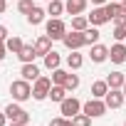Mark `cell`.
I'll return each mask as SVG.
<instances>
[{
	"instance_id": "6da1fadb",
	"label": "cell",
	"mask_w": 126,
	"mask_h": 126,
	"mask_svg": "<svg viewBox=\"0 0 126 126\" xmlns=\"http://www.w3.org/2000/svg\"><path fill=\"white\" fill-rule=\"evenodd\" d=\"M5 116L10 124H17V126H27L30 124V114L20 106V104H8L5 106Z\"/></svg>"
},
{
	"instance_id": "7a4b0ae2",
	"label": "cell",
	"mask_w": 126,
	"mask_h": 126,
	"mask_svg": "<svg viewBox=\"0 0 126 126\" xmlns=\"http://www.w3.org/2000/svg\"><path fill=\"white\" fill-rule=\"evenodd\" d=\"M10 94H13L15 101H27L32 96V87H30L27 79H17V82L10 84Z\"/></svg>"
},
{
	"instance_id": "3957f363",
	"label": "cell",
	"mask_w": 126,
	"mask_h": 126,
	"mask_svg": "<svg viewBox=\"0 0 126 126\" xmlns=\"http://www.w3.org/2000/svg\"><path fill=\"white\" fill-rule=\"evenodd\" d=\"M49 89H52V79H49V77L35 79V84H32V99H37V101L47 99V96H49Z\"/></svg>"
},
{
	"instance_id": "277c9868",
	"label": "cell",
	"mask_w": 126,
	"mask_h": 126,
	"mask_svg": "<svg viewBox=\"0 0 126 126\" xmlns=\"http://www.w3.org/2000/svg\"><path fill=\"white\" fill-rule=\"evenodd\" d=\"M106 109H109V106H106V101L94 99V96H92L87 104H82V111H84V114H89L92 119H94V116H104V114H106Z\"/></svg>"
},
{
	"instance_id": "5b68a950",
	"label": "cell",
	"mask_w": 126,
	"mask_h": 126,
	"mask_svg": "<svg viewBox=\"0 0 126 126\" xmlns=\"http://www.w3.org/2000/svg\"><path fill=\"white\" fill-rule=\"evenodd\" d=\"M59 109H62V116H67V119H74V116L82 111V101H79V99H74V96H67L64 101L59 104Z\"/></svg>"
},
{
	"instance_id": "8992f818",
	"label": "cell",
	"mask_w": 126,
	"mask_h": 126,
	"mask_svg": "<svg viewBox=\"0 0 126 126\" xmlns=\"http://www.w3.org/2000/svg\"><path fill=\"white\" fill-rule=\"evenodd\" d=\"M47 35L52 37V40H62L67 35V27H64V22H62L59 17H52L49 22H47Z\"/></svg>"
},
{
	"instance_id": "52a82bcc",
	"label": "cell",
	"mask_w": 126,
	"mask_h": 126,
	"mask_svg": "<svg viewBox=\"0 0 126 126\" xmlns=\"http://www.w3.org/2000/svg\"><path fill=\"white\" fill-rule=\"evenodd\" d=\"M62 42H64L67 49H79V47H84V32L72 30V32H67L64 37H62Z\"/></svg>"
},
{
	"instance_id": "ba28073f",
	"label": "cell",
	"mask_w": 126,
	"mask_h": 126,
	"mask_svg": "<svg viewBox=\"0 0 126 126\" xmlns=\"http://www.w3.org/2000/svg\"><path fill=\"white\" fill-rule=\"evenodd\" d=\"M104 101H106V106H109V109H119V106L126 101L124 89H109V92H106V96H104Z\"/></svg>"
},
{
	"instance_id": "9c48e42d",
	"label": "cell",
	"mask_w": 126,
	"mask_h": 126,
	"mask_svg": "<svg viewBox=\"0 0 126 126\" xmlns=\"http://www.w3.org/2000/svg\"><path fill=\"white\" fill-rule=\"evenodd\" d=\"M109 59L114 62V64H124V62H126V45L124 42H116L109 49Z\"/></svg>"
},
{
	"instance_id": "30bf717a",
	"label": "cell",
	"mask_w": 126,
	"mask_h": 126,
	"mask_svg": "<svg viewBox=\"0 0 126 126\" xmlns=\"http://www.w3.org/2000/svg\"><path fill=\"white\" fill-rule=\"evenodd\" d=\"M89 57H92V62H96V64H101V62H106L109 59V47H104V45H92V52H89Z\"/></svg>"
},
{
	"instance_id": "8fae6325",
	"label": "cell",
	"mask_w": 126,
	"mask_h": 126,
	"mask_svg": "<svg viewBox=\"0 0 126 126\" xmlns=\"http://www.w3.org/2000/svg\"><path fill=\"white\" fill-rule=\"evenodd\" d=\"M35 52H37V57H45L47 52H52V37H49V35L37 37V40H35Z\"/></svg>"
},
{
	"instance_id": "7c38bea8",
	"label": "cell",
	"mask_w": 126,
	"mask_h": 126,
	"mask_svg": "<svg viewBox=\"0 0 126 126\" xmlns=\"http://www.w3.org/2000/svg\"><path fill=\"white\" fill-rule=\"evenodd\" d=\"M89 22H92L94 27H99V25H104V22H109V15H106V10H104V5H96V8L92 10V15H89Z\"/></svg>"
},
{
	"instance_id": "4fadbf2b",
	"label": "cell",
	"mask_w": 126,
	"mask_h": 126,
	"mask_svg": "<svg viewBox=\"0 0 126 126\" xmlns=\"http://www.w3.org/2000/svg\"><path fill=\"white\" fill-rule=\"evenodd\" d=\"M20 74H22V79H27V82H35V79H40V67L35 64V62H27V64H22Z\"/></svg>"
},
{
	"instance_id": "5bb4252c",
	"label": "cell",
	"mask_w": 126,
	"mask_h": 126,
	"mask_svg": "<svg viewBox=\"0 0 126 126\" xmlns=\"http://www.w3.org/2000/svg\"><path fill=\"white\" fill-rule=\"evenodd\" d=\"M64 10H67L69 15H82V13L87 10V0H67V3H64Z\"/></svg>"
},
{
	"instance_id": "9a60e30c",
	"label": "cell",
	"mask_w": 126,
	"mask_h": 126,
	"mask_svg": "<svg viewBox=\"0 0 126 126\" xmlns=\"http://www.w3.org/2000/svg\"><path fill=\"white\" fill-rule=\"evenodd\" d=\"M106 84H109V89H124V84H126L124 72H111L106 77Z\"/></svg>"
},
{
	"instance_id": "2e32d148",
	"label": "cell",
	"mask_w": 126,
	"mask_h": 126,
	"mask_svg": "<svg viewBox=\"0 0 126 126\" xmlns=\"http://www.w3.org/2000/svg\"><path fill=\"white\" fill-rule=\"evenodd\" d=\"M17 57H20V62H22V64H27V62H35V57H37L35 45H25V47L17 52Z\"/></svg>"
},
{
	"instance_id": "e0dca14e",
	"label": "cell",
	"mask_w": 126,
	"mask_h": 126,
	"mask_svg": "<svg viewBox=\"0 0 126 126\" xmlns=\"http://www.w3.org/2000/svg\"><path fill=\"white\" fill-rule=\"evenodd\" d=\"M49 99H52V101H59V104H62V101L67 99V89L62 87V84H52V89H49Z\"/></svg>"
},
{
	"instance_id": "ac0fdd59",
	"label": "cell",
	"mask_w": 126,
	"mask_h": 126,
	"mask_svg": "<svg viewBox=\"0 0 126 126\" xmlns=\"http://www.w3.org/2000/svg\"><path fill=\"white\" fill-rule=\"evenodd\" d=\"M104 10H106V15H109V20H116L121 13H124V8H121V3H116V0H111V3H106L104 5Z\"/></svg>"
},
{
	"instance_id": "d6986e66",
	"label": "cell",
	"mask_w": 126,
	"mask_h": 126,
	"mask_svg": "<svg viewBox=\"0 0 126 126\" xmlns=\"http://www.w3.org/2000/svg\"><path fill=\"white\" fill-rule=\"evenodd\" d=\"M106 92H109L106 79H104V82H94V84H92V96H94V99H104V96H106Z\"/></svg>"
},
{
	"instance_id": "ffe728a7",
	"label": "cell",
	"mask_w": 126,
	"mask_h": 126,
	"mask_svg": "<svg viewBox=\"0 0 126 126\" xmlns=\"http://www.w3.org/2000/svg\"><path fill=\"white\" fill-rule=\"evenodd\" d=\"M45 15H47V13H45V10H40V8L35 5V8L27 13V22H30V25H40V22L45 20Z\"/></svg>"
},
{
	"instance_id": "44dd1931",
	"label": "cell",
	"mask_w": 126,
	"mask_h": 126,
	"mask_svg": "<svg viewBox=\"0 0 126 126\" xmlns=\"http://www.w3.org/2000/svg\"><path fill=\"white\" fill-rule=\"evenodd\" d=\"M5 47H8V52L17 54V52H20V49H22L25 45H22V40H20L17 35H13V37H8V40H5Z\"/></svg>"
},
{
	"instance_id": "7402d4cb",
	"label": "cell",
	"mask_w": 126,
	"mask_h": 126,
	"mask_svg": "<svg viewBox=\"0 0 126 126\" xmlns=\"http://www.w3.org/2000/svg\"><path fill=\"white\" fill-rule=\"evenodd\" d=\"M59 62H62V59H59V54H57V52H54V49H52V52H47V54H45V67H47V69H49V72H52V69H57V67H59Z\"/></svg>"
},
{
	"instance_id": "603a6c76",
	"label": "cell",
	"mask_w": 126,
	"mask_h": 126,
	"mask_svg": "<svg viewBox=\"0 0 126 126\" xmlns=\"http://www.w3.org/2000/svg\"><path fill=\"white\" fill-rule=\"evenodd\" d=\"M87 27H89V17H84V15H74V17H72V30L84 32Z\"/></svg>"
},
{
	"instance_id": "cb8c5ba5",
	"label": "cell",
	"mask_w": 126,
	"mask_h": 126,
	"mask_svg": "<svg viewBox=\"0 0 126 126\" xmlns=\"http://www.w3.org/2000/svg\"><path fill=\"white\" fill-rule=\"evenodd\" d=\"M96 42H99V30L92 25V27H87V30H84V45H89V47H92V45H96Z\"/></svg>"
},
{
	"instance_id": "d4e9b609",
	"label": "cell",
	"mask_w": 126,
	"mask_h": 126,
	"mask_svg": "<svg viewBox=\"0 0 126 126\" xmlns=\"http://www.w3.org/2000/svg\"><path fill=\"white\" fill-rule=\"evenodd\" d=\"M62 13H64V3H59V0H49V5H47V15L59 17Z\"/></svg>"
},
{
	"instance_id": "484cf974",
	"label": "cell",
	"mask_w": 126,
	"mask_h": 126,
	"mask_svg": "<svg viewBox=\"0 0 126 126\" xmlns=\"http://www.w3.org/2000/svg\"><path fill=\"white\" fill-rule=\"evenodd\" d=\"M67 64H69V69H79L84 64V59H82V54H77V49H72V54L67 57Z\"/></svg>"
},
{
	"instance_id": "4316f807",
	"label": "cell",
	"mask_w": 126,
	"mask_h": 126,
	"mask_svg": "<svg viewBox=\"0 0 126 126\" xmlns=\"http://www.w3.org/2000/svg\"><path fill=\"white\" fill-rule=\"evenodd\" d=\"M62 87H64V89H67V92H74V89H77V87H79V77H77V74H72V72H69V74H67V79H64V84H62Z\"/></svg>"
},
{
	"instance_id": "83f0119b",
	"label": "cell",
	"mask_w": 126,
	"mask_h": 126,
	"mask_svg": "<svg viewBox=\"0 0 126 126\" xmlns=\"http://www.w3.org/2000/svg\"><path fill=\"white\" fill-rule=\"evenodd\" d=\"M67 74L69 72H64V69H52V84H64V79H67Z\"/></svg>"
},
{
	"instance_id": "f1b7e54d",
	"label": "cell",
	"mask_w": 126,
	"mask_h": 126,
	"mask_svg": "<svg viewBox=\"0 0 126 126\" xmlns=\"http://www.w3.org/2000/svg\"><path fill=\"white\" fill-rule=\"evenodd\" d=\"M72 121H74V126H89V124H92V116L82 111V114H77V116H74Z\"/></svg>"
},
{
	"instance_id": "f546056e",
	"label": "cell",
	"mask_w": 126,
	"mask_h": 126,
	"mask_svg": "<svg viewBox=\"0 0 126 126\" xmlns=\"http://www.w3.org/2000/svg\"><path fill=\"white\" fill-rule=\"evenodd\" d=\"M49 126H74V121H72V119H67V116H59V119H52V121H49Z\"/></svg>"
},
{
	"instance_id": "4dcf8cb0",
	"label": "cell",
	"mask_w": 126,
	"mask_h": 126,
	"mask_svg": "<svg viewBox=\"0 0 126 126\" xmlns=\"http://www.w3.org/2000/svg\"><path fill=\"white\" fill-rule=\"evenodd\" d=\"M32 8H35V3H32V0H20V3H17V10H20V13H25V15H27Z\"/></svg>"
},
{
	"instance_id": "1f68e13d",
	"label": "cell",
	"mask_w": 126,
	"mask_h": 126,
	"mask_svg": "<svg viewBox=\"0 0 126 126\" xmlns=\"http://www.w3.org/2000/svg\"><path fill=\"white\" fill-rule=\"evenodd\" d=\"M114 37H116L119 42H124V40H126V27H114Z\"/></svg>"
},
{
	"instance_id": "d6a6232c",
	"label": "cell",
	"mask_w": 126,
	"mask_h": 126,
	"mask_svg": "<svg viewBox=\"0 0 126 126\" xmlns=\"http://www.w3.org/2000/svg\"><path fill=\"white\" fill-rule=\"evenodd\" d=\"M114 22H116V27H126V13H121V15H119Z\"/></svg>"
},
{
	"instance_id": "836d02e7",
	"label": "cell",
	"mask_w": 126,
	"mask_h": 126,
	"mask_svg": "<svg viewBox=\"0 0 126 126\" xmlns=\"http://www.w3.org/2000/svg\"><path fill=\"white\" fill-rule=\"evenodd\" d=\"M5 40H8V27L0 25V42H5Z\"/></svg>"
},
{
	"instance_id": "e575fe53",
	"label": "cell",
	"mask_w": 126,
	"mask_h": 126,
	"mask_svg": "<svg viewBox=\"0 0 126 126\" xmlns=\"http://www.w3.org/2000/svg\"><path fill=\"white\" fill-rule=\"evenodd\" d=\"M5 54H8V47H5V42H0V62L5 59Z\"/></svg>"
},
{
	"instance_id": "d590c367",
	"label": "cell",
	"mask_w": 126,
	"mask_h": 126,
	"mask_svg": "<svg viewBox=\"0 0 126 126\" xmlns=\"http://www.w3.org/2000/svg\"><path fill=\"white\" fill-rule=\"evenodd\" d=\"M5 121H8V116H5V111H0V126H8Z\"/></svg>"
},
{
	"instance_id": "8d00e7d4",
	"label": "cell",
	"mask_w": 126,
	"mask_h": 126,
	"mask_svg": "<svg viewBox=\"0 0 126 126\" xmlns=\"http://www.w3.org/2000/svg\"><path fill=\"white\" fill-rule=\"evenodd\" d=\"M8 10V0H0V13H5Z\"/></svg>"
},
{
	"instance_id": "74e56055",
	"label": "cell",
	"mask_w": 126,
	"mask_h": 126,
	"mask_svg": "<svg viewBox=\"0 0 126 126\" xmlns=\"http://www.w3.org/2000/svg\"><path fill=\"white\" fill-rule=\"evenodd\" d=\"M94 5H106V0H92Z\"/></svg>"
},
{
	"instance_id": "f35d334b",
	"label": "cell",
	"mask_w": 126,
	"mask_h": 126,
	"mask_svg": "<svg viewBox=\"0 0 126 126\" xmlns=\"http://www.w3.org/2000/svg\"><path fill=\"white\" fill-rule=\"evenodd\" d=\"M121 8H124V13H126V0H121Z\"/></svg>"
},
{
	"instance_id": "ab89813d",
	"label": "cell",
	"mask_w": 126,
	"mask_h": 126,
	"mask_svg": "<svg viewBox=\"0 0 126 126\" xmlns=\"http://www.w3.org/2000/svg\"><path fill=\"white\" fill-rule=\"evenodd\" d=\"M124 96H126V84H124Z\"/></svg>"
},
{
	"instance_id": "60d3db41",
	"label": "cell",
	"mask_w": 126,
	"mask_h": 126,
	"mask_svg": "<svg viewBox=\"0 0 126 126\" xmlns=\"http://www.w3.org/2000/svg\"><path fill=\"white\" fill-rule=\"evenodd\" d=\"M8 126H17V124H8Z\"/></svg>"
},
{
	"instance_id": "b9f144b4",
	"label": "cell",
	"mask_w": 126,
	"mask_h": 126,
	"mask_svg": "<svg viewBox=\"0 0 126 126\" xmlns=\"http://www.w3.org/2000/svg\"><path fill=\"white\" fill-rule=\"evenodd\" d=\"M116 3H121V0H116Z\"/></svg>"
},
{
	"instance_id": "7bdbcfd3",
	"label": "cell",
	"mask_w": 126,
	"mask_h": 126,
	"mask_svg": "<svg viewBox=\"0 0 126 126\" xmlns=\"http://www.w3.org/2000/svg\"><path fill=\"white\" fill-rule=\"evenodd\" d=\"M124 126H126V121H124Z\"/></svg>"
},
{
	"instance_id": "ee69618b",
	"label": "cell",
	"mask_w": 126,
	"mask_h": 126,
	"mask_svg": "<svg viewBox=\"0 0 126 126\" xmlns=\"http://www.w3.org/2000/svg\"><path fill=\"white\" fill-rule=\"evenodd\" d=\"M47 3H49V0H47Z\"/></svg>"
}]
</instances>
